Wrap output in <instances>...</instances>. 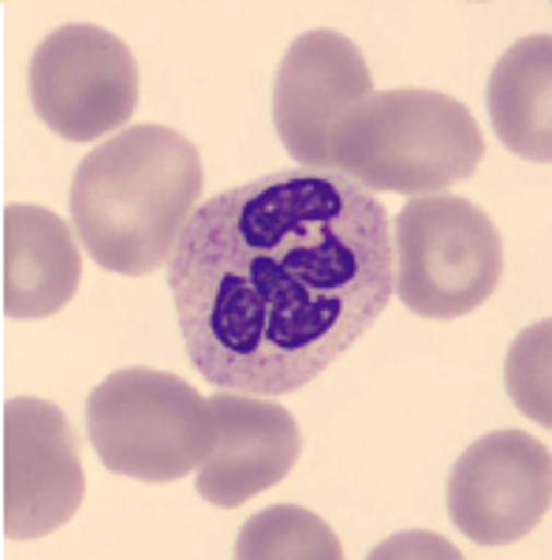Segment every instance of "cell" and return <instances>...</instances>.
<instances>
[{
  "label": "cell",
  "mask_w": 552,
  "mask_h": 560,
  "mask_svg": "<svg viewBox=\"0 0 552 560\" xmlns=\"http://www.w3.org/2000/svg\"><path fill=\"white\" fill-rule=\"evenodd\" d=\"M168 284L205 382L287 396L385 314L396 295L392 221L337 168H277L198 206Z\"/></svg>",
  "instance_id": "cell-1"
},
{
  "label": "cell",
  "mask_w": 552,
  "mask_h": 560,
  "mask_svg": "<svg viewBox=\"0 0 552 560\" xmlns=\"http://www.w3.org/2000/svg\"><path fill=\"white\" fill-rule=\"evenodd\" d=\"M202 184V158L184 131L131 124L79 161L71 179V224L102 269L150 277L176 255Z\"/></svg>",
  "instance_id": "cell-2"
},
{
  "label": "cell",
  "mask_w": 552,
  "mask_h": 560,
  "mask_svg": "<svg viewBox=\"0 0 552 560\" xmlns=\"http://www.w3.org/2000/svg\"><path fill=\"white\" fill-rule=\"evenodd\" d=\"M482 161L478 120L463 102L437 90H374L329 135V168L369 195H437L474 176Z\"/></svg>",
  "instance_id": "cell-3"
},
{
  "label": "cell",
  "mask_w": 552,
  "mask_h": 560,
  "mask_svg": "<svg viewBox=\"0 0 552 560\" xmlns=\"http://www.w3.org/2000/svg\"><path fill=\"white\" fill-rule=\"evenodd\" d=\"M86 430L113 475L165 486L198 471L213 445L210 400L165 370H116L90 393Z\"/></svg>",
  "instance_id": "cell-4"
},
{
  "label": "cell",
  "mask_w": 552,
  "mask_h": 560,
  "mask_svg": "<svg viewBox=\"0 0 552 560\" xmlns=\"http://www.w3.org/2000/svg\"><path fill=\"white\" fill-rule=\"evenodd\" d=\"M396 295L414 314L456 322L496 292L504 243L493 217L470 198L414 195L396 217Z\"/></svg>",
  "instance_id": "cell-5"
},
{
  "label": "cell",
  "mask_w": 552,
  "mask_h": 560,
  "mask_svg": "<svg viewBox=\"0 0 552 560\" xmlns=\"http://www.w3.org/2000/svg\"><path fill=\"white\" fill-rule=\"evenodd\" d=\"M31 102L68 142H97L131 128L139 108V65L128 42L94 23L52 31L31 60Z\"/></svg>",
  "instance_id": "cell-6"
},
{
  "label": "cell",
  "mask_w": 552,
  "mask_h": 560,
  "mask_svg": "<svg viewBox=\"0 0 552 560\" xmlns=\"http://www.w3.org/2000/svg\"><path fill=\"white\" fill-rule=\"evenodd\" d=\"M86 493L83 453L68 415L49 400L4 404V535L45 538L75 520Z\"/></svg>",
  "instance_id": "cell-7"
},
{
  "label": "cell",
  "mask_w": 552,
  "mask_h": 560,
  "mask_svg": "<svg viewBox=\"0 0 552 560\" xmlns=\"http://www.w3.org/2000/svg\"><path fill=\"white\" fill-rule=\"evenodd\" d=\"M552 504V456L522 430H496L467 448L451 467L448 512L478 546L527 538Z\"/></svg>",
  "instance_id": "cell-8"
},
{
  "label": "cell",
  "mask_w": 552,
  "mask_h": 560,
  "mask_svg": "<svg viewBox=\"0 0 552 560\" xmlns=\"http://www.w3.org/2000/svg\"><path fill=\"white\" fill-rule=\"evenodd\" d=\"M374 94L359 45L337 31H306L277 71L273 120L280 142L306 168H329V135L351 105Z\"/></svg>",
  "instance_id": "cell-9"
},
{
  "label": "cell",
  "mask_w": 552,
  "mask_h": 560,
  "mask_svg": "<svg viewBox=\"0 0 552 560\" xmlns=\"http://www.w3.org/2000/svg\"><path fill=\"white\" fill-rule=\"evenodd\" d=\"M213 445L198 464V493L216 509H239L250 497L273 490L303 456V430L277 400L224 393L210 400Z\"/></svg>",
  "instance_id": "cell-10"
},
{
  "label": "cell",
  "mask_w": 552,
  "mask_h": 560,
  "mask_svg": "<svg viewBox=\"0 0 552 560\" xmlns=\"http://www.w3.org/2000/svg\"><path fill=\"white\" fill-rule=\"evenodd\" d=\"M83 255L68 221L45 206L4 210V314L15 322L52 318L75 300Z\"/></svg>",
  "instance_id": "cell-11"
},
{
  "label": "cell",
  "mask_w": 552,
  "mask_h": 560,
  "mask_svg": "<svg viewBox=\"0 0 552 560\" xmlns=\"http://www.w3.org/2000/svg\"><path fill=\"white\" fill-rule=\"evenodd\" d=\"M489 116L501 142L527 161H552V34L515 42L489 75Z\"/></svg>",
  "instance_id": "cell-12"
},
{
  "label": "cell",
  "mask_w": 552,
  "mask_h": 560,
  "mask_svg": "<svg viewBox=\"0 0 552 560\" xmlns=\"http://www.w3.org/2000/svg\"><path fill=\"white\" fill-rule=\"evenodd\" d=\"M239 560H340V538L332 527L314 512L298 504H277V509L258 512L243 527L235 541Z\"/></svg>",
  "instance_id": "cell-13"
},
{
  "label": "cell",
  "mask_w": 552,
  "mask_h": 560,
  "mask_svg": "<svg viewBox=\"0 0 552 560\" xmlns=\"http://www.w3.org/2000/svg\"><path fill=\"white\" fill-rule=\"evenodd\" d=\"M549 355H552V322H538L522 332L508 351V393L522 411L541 427H552V385H549Z\"/></svg>",
  "instance_id": "cell-14"
}]
</instances>
